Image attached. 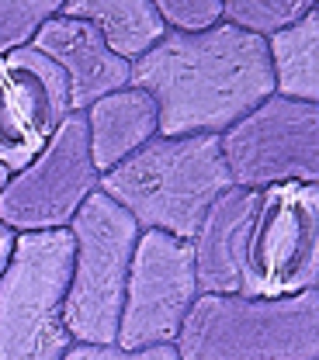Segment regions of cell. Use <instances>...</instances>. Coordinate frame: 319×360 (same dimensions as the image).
Instances as JSON below:
<instances>
[{
	"label": "cell",
	"mask_w": 319,
	"mask_h": 360,
	"mask_svg": "<svg viewBox=\"0 0 319 360\" xmlns=\"http://www.w3.org/2000/svg\"><path fill=\"white\" fill-rule=\"evenodd\" d=\"M156 14L163 18L167 32L201 35L223 21V0H160Z\"/></svg>",
	"instance_id": "ac0fdd59"
},
{
	"label": "cell",
	"mask_w": 319,
	"mask_h": 360,
	"mask_svg": "<svg viewBox=\"0 0 319 360\" xmlns=\"http://www.w3.org/2000/svg\"><path fill=\"white\" fill-rule=\"evenodd\" d=\"M14 232L7 229V225H0V274H4V267H7V260H11V250H14Z\"/></svg>",
	"instance_id": "ffe728a7"
},
{
	"label": "cell",
	"mask_w": 319,
	"mask_h": 360,
	"mask_svg": "<svg viewBox=\"0 0 319 360\" xmlns=\"http://www.w3.org/2000/svg\"><path fill=\"white\" fill-rule=\"evenodd\" d=\"M87 118V149L97 174L115 170L149 139H156V104L146 90L122 87L84 111Z\"/></svg>",
	"instance_id": "4fadbf2b"
},
{
	"label": "cell",
	"mask_w": 319,
	"mask_h": 360,
	"mask_svg": "<svg viewBox=\"0 0 319 360\" xmlns=\"http://www.w3.org/2000/svg\"><path fill=\"white\" fill-rule=\"evenodd\" d=\"M7 180H11V174H7V170H4V167H0V191H4V187H7Z\"/></svg>",
	"instance_id": "44dd1931"
},
{
	"label": "cell",
	"mask_w": 319,
	"mask_h": 360,
	"mask_svg": "<svg viewBox=\"0 0 319 360\" xmlns=\"http://www.w3.org/2000/svg\"><path fill=\"white\" fill-rule=\"evenodd\" d=\"M63 360H177L174 347H146V350H122V347H84L73 343Z\"/></svg>",
	"instance_id": "d6986e66"
},
{
	"label": "cell",
	"mask_w": 319,
	"mask_h": 360,
	"mask_svg": "<svg viewBox=\"0 0 319 360\" xmlns=\"http://www.w3.org/2000/svg\"><path fill=\"white\" fill-rule=\"evenodd\" d=\"M174 350L177 360H319V295H198Z\"/></svg>",
	"instance_id": "3957f363"
},
{
	"label": "cell",
	"mask_w": 319,
	"mask_h": 360,
	"mask_svg": "<svg viewBox=\"0 0 319 360\" xmlns=\"http://www.w3.org/2000/svg\"><path fill=\"white\" fill-rule=\"evenodd\" d=\"M52 14H59L56 0H14V4L0 0V59L32 45L35 32Z\"/></svg>",
	"instance_id": "e0dca14e"
},
{
	"label": "cell",
	"mask_w": 319,
	"mask_h": 360,
	"mask_svg": "<svg viewBox=\"0 0 319 360\" xmlns=\"http://www.w3.org/2000/svg\"><path fill=\"white\" fill-rule=\"evenodd\" d=\"M232 187L268 191L319 180V108L271 94L219 135Z\"/></svg>",
	"instance_id": "52a82bcc"
},
{
	"label": "cell",
	"mask_w": 319,
	"mask_h": 360,
	"mask_svg": "<svg viewBox=\"0 0 319 360\" xmlns=\"http://www.w3.org/2000/svg\"><path fill=\"white\" fill-rule=\"evenodd\" d=\"M194 298H198V281H194L191 243L156 229L139 232L115 347L122 350L174 347Z\"/></svg>",
	"instance_id": "9c48e42d"
},
{
	"label": "cell",
	"mask_w": 319,
	"mask_h": 360,
	"mask_svg": "<svg viewBox=\"0 0 319 360\" xmlns=\"http://www.w3.org/2000/svg\"><path fill=\"white\" fill-rule=\"evenodd\" d=\"M313 7V0H229L223 4V21L268 42L288 25L302 21Z\"/></svg>",
	"instance_id": "2e32d148"
},
{
	"label": "cell",
	"mask_w": 319,
	"mask_h": 360,
	"mask_svg": "<svg viewBox=\"0 0 319 360\" xmlns=\"http://www.w3.org/2000/svg\"><path fill=\"white\" fill-rule=\"evenodd\" d=\"M101 184L87 149V118L70 111L46 149L0 191V225L14 236L70 229L80 205Z\"/></svg>",
	"instance_id": "ba28073f"
},
{
	"label": "cell",
	"mask_w": 319,
	"mask_h": 360,
	"mask_svg": "<svg viewBox=\"0 0 319 360\" xmlns=\"http://www.w3.org/2000/svg\"><path fill=\"white\" fill-rule=\"evenodd\" d=\"M319 284V187L277 184L257 194L243 250V298H292Z\"/></svg>",
	"instance_id": "8992f818"
},
{
	"label": "cell",
	"mask_w": 319,
	"mask_h": 360,
	"mask_svg": "<svg viewBox=\"0 0 319 360\" xmlns=\"http://www.w3.org/2000/svg\"><path fill=\"white\" fill-rule=\"evenodd\" d=\"M32 49H39L49 63L59 66V73L66 77L70 90V111H87L94 101L115 94V90L129 87V73L132 63L118 59L104 39L97 35V28L70 18V14H52L46 25L35 32Z\"/></svg>",
	"instance_id": "8fae6325"
},
{
	"label": "cell",
	"mask_w": 319,
	"mask_h": 360,
	"mask_svg": "<svg viewBox=\"0 0 319 360\" xmlns=\"http://www.w3.org/2000/svg\"><path fill=\"white\" fill-rule=\"evenodd\" d=\"M66 232L73 239V274L63 298V326L73 343L111 347L118 336L139 225L108 194L94 191Z\"/></svg>",
	"instance_id": "277c9868"
},
{
	"label": "cell",
	"mask_w": 319,
	"mask_h": 360,
	"mask_svg": "<svg viewBox=\"0 0 319 360\" xmlns=\"http://www.w3.org/2000/svg\"><path fill=\"white\" fill-rule=\"evenodd\" d=\"M156 104V135H223L274 94L268 42L219 21L201 35L167 32L129 73Z\"/></svg>",
	"instance_id": "6da1fadb"
},
{
	"label": "cell",
	"mask_w": 319,
	"mask_h": 360,
	"mask_svg": "<svg viewBox=\"0 0 319 360\" xmlns=\"http://www.w3.org/2000/svg\"><path fill=\"white\" fill-rule=\"evenodd\" d=\"M232 187L219 135L149 139L115 170L101 174L97 191L125 208L139 232H167L184 243L194 239L208 208Z\"/></svg>",
	"instance_id": "7a4b0ae2"
},
{
	"label": "cell",
	"mask_w": 319,
	"mask_h": 360,
	"mask_svg": "<svg viewBox=\"0 0 319 360\" xmlns=\"http://www.w3.org/2000/svg\"><path fill=\"white\" fill-rule=\"evenodd\" d=\"M73 274L66 229L14 239L0 274V360H63L73 347L63 326V298Z\"/></svg>",
	"instance_id": "5b68a950"
},
{
	"label": "cell",
	"mask_w": 319,
	"mask_h": 360,
	"mask_svg": "<svg viewBox=\"0 0 319 360\" xmlns=\"http://www.w3.org/2000/svg\"><path fill=\"white\" fill-rule=\"evenodd\" d=\"M59 11L94 25L104 45L125 63H136L167 35L153 0H70L59 4Z\"/></svg>",
	"instance_id": "5bb4252c"
},
{
	"label": "cell",
	"mask_w": 319,
	"mask_h": 360,
	"mask_svg": "<svg viewBox=\"0 0 319 360\" xmlns=\"http://www.w3.org/2000/svg\"><path fill=\"white\" fill-rule=\"evenodd\" d=\"M274 94L288 101L316 104L319 97V7H313L302 21L288 25L268 39Z\"/></svg>",
	"instance_id": "9a60e30c"
},
{
	"label": "cell",
	"mask_w": 319,
	"mask_h": 360,
	"mask_svg": "<svg viewBox=\"0 0 319 360\" xmlns=\"http://www.w3.org/2000/svg\"><path fill=\"white\" fill-rule=\"evenodd\" d=\"M70 115L66 77L32 45L0 59V167L21 174Z\"/></svg>",
	"instance_id": "30bf717a"
},
{
	"label": "cell",
	"mask_w": 319,
	"mask_h": 360,
	"mask_svg": "<svg viewBox=\"0 0 319 360\" xmlns=\"http://www.w3.org/2000/svg\"><path fill=\"white\" fill-rule=\"evenodd\" d=\"M257 194L261 191L229 187L201 219L191 239L198 295H239L243 250H246V232L257 212Z\"/></svg>",
	"instance_id": "7c38bea8"
}]
</instances>
